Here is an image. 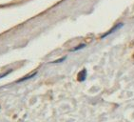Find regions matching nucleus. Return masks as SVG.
I'll list each match as a JSON object with an SVG mask.
<instances>
[{
	"mask_svg": "<svg viewBox=\"0 0 134 122\" xmlns=\"http://www.w3.org/2000/svg\"><path fill=\"white\" fill-rule=\"evenodd\" d=\"M86 75H87V72H86V70H83V71L78 74V80L79 81H83V80H85Z\"/></svg>",
	"mask_w": 134,
	"mask_h": 122,
	"instance_id": "nucleus-1",
	"label": "nucleus"
},
{
	"mask_svg": "<svg viewBox=\"0 0 134 122\" xmlns=\"http://www.w3.org/2000/svg\"><path fill=\"white\" fill-rule=\"evenodd\" d=\"M122 26H123V24H118V25H117V26H116V27H114V29L110 30V31H109V32H108V34H105V35H103V36H102V37L108 36V35H110V34H112V32H115L116 30H118V29H119V28H120V27H122Z\"/></svg>",
	"mask_w": 134,
	"mask_h": 122,
	"instance_id": "nucleus-2",
	"label": "nucleus"
},
{
	"mask_svg": "<svg viewBox=\"0 0 134 122\" xmlns=\"http://www.w3.org/2000/svg\"><path fill=\"white\" fill-rule=\"evenodd\" d=\"M35 73H34V74H31V75H29V76H25L24 77V78H22V79H20V80H18V81H17V82H22V81H24V80H27V79H29V78H31V77H32V76H34V75H35Z\"/></svg>",
	"mask_w": 134,
	"mask_h": 122,
	"instance_id": "nucleus-3",
	"label": "nucleus"
},
{
	"mask_svg": "<svg viewBox=\"0 0 134 122\" xmlns=\"http://www.w3.org/2000/svg\"><path fill=\"white\" fill-rule=\"evenodd\" d=\"M83 47H85V45H80V46H78V47H76L75 49H73V50H71V51H72V52H74V51H77V50H79V49L83 48Z\"/></svg>",
	"mask_w": 134,
	"mask_h": 122,
	"instance_id": "nucleus-4",
	"label": "nucleus"
},
{
	"mask_svg": "<svg viewBox=\"0 0 134 122\" xmlns=\"http://www.w3.org/2000/svg\"><path fill=\"white\" fill-rule=\"evenodd\" d=\"M9 73H10V72H9ZM9 73H7V74H3V75H4V76H5V75H7V74H8ZM0 77H2V75H0Z\"/></svg>",
	"mask_w": 134,
	"mask_h": 122,
	"instance_id": "nucleus-5",
	"label": "nucleus"
}]
</instances>
